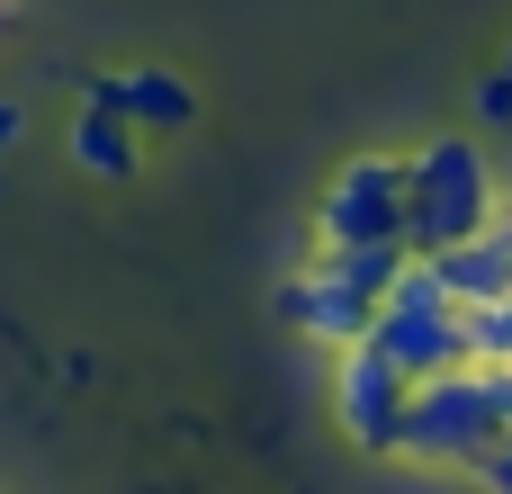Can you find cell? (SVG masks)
Masks as SVG:
<instances>
[{"instance_id":"6da1fadb","label":"cell","mask_w":512,"mask_h":494,"mask_svg":"<svg viewBox=\"0 0 512 494\" xmlns=\"http://www.w3.org/2000/svg\"><path fill=\"white\" fill-rule=\"evenodd\" d=\"M504 207H495V171L468 135H432L405 153V252L414 261H441L459 252L468 234H486Z\"/></svg>"},{"instance_id":"7a4b0ae2","label":"cell","mask_w":512,"mask_h":494,"mask_svg":"<svg viewBox=\"0 0 512 494\" xmlns=\"http://www.w3.org/2000/svg\"><path fill=\"white\" fill-rule=\"evenodd\" d=\"M414 270V252L405 243H369V252H315L288 288H279V315L306 333V342H324V351H351V342H369V324H378V306H387V288Z\"/></svg>"},{"instance_id":"3957f363","label":"cell","mask_w":512,"mask_h":494,"mask_svg":"<svg viewBox=\"0 0 512 494\" xmlns=\"http://www.w3.org/2000/svg\"><path fill=\"white\" fill-rule=\"evenodd\" d=\"M369 351H378L387 369H405L414 387L477 360V351H468V315L450 306V288L432 279V261H414V270L387 288V306H378V324H369Z\"/></svg>"},{"instance_id":"277c9868","label":"cell","mask_w":512,"mask_h":494,"mask_svg":"<svg viewBox=\"0 0 512 494\" xmlns=\"http://www.w3.org/2000/svg\"><path fill=\"white\" fill-rule=\"evenodd\" d=\"M405 243V153H351L315 198V252Z\"/></svg>"},{"instance_id":"5b68a950","label":"cell","mask_w":512,"mask_h":494,"mask_svg":"<svg viewBox=\"0 0 512 494\" xmlns=\"http://www.w3.org/2000/svg\"><path fill=\"white\" fill-rule=\"evenodd\" d=\"M405 405H414V378H405V369H387L369 342H351V351L333 360V423H342V441H351V450L396 459Z\"/></svg>"},{"instance_id":"8992f818","label":"cell","mask_w":512,"mask_h":494,"mask_svg":"<svg viewBox=\"0 0 512 494\" xmlns=\"http://www.w3.org/2000/svg\"><path fill=\"white\" fill-rule=\"evenodd\" d=\"M81 108H108V117H126L135 135H180V126L198 117V90L171 81V72H153V63H135V72H90V81H81Z\"/></svg>"},{"instance_id":"52a82bcc","label":"cell","mask_w":512,"mask_h":494,"mask_svg":"<svg viewBox=\"0 0 512 494\" xmlns=\"http://www.w3.org/2000/svg\"><path fill=\"white\" fill-rule=\"evenodd\" d=\"M135 126L126 117H108V108H81L72 117V162L90 171V180H135Z\"/></svg>"},{"instance_id":"ba28073f","label":"cell","mask_w":512,"mask_h":494,"mask_svg":"<svg viewBox=\"0 0 512 494\" xmlns=\"http://www.w3.org/2000/svg\"><path fill=\"white\" fill-rule=\"evenodd\" d=\"M477 108H486V117H495V126H504V117H512V81H504V72H495V81H486V90H477Z\"/></svg>"},{"instance_id":"9c48e42d","label":"cell","mask_w":512,"mask_h":494,"mask_svg":"<svg viewBox=\"0 0 512 494\" xmlns=\"http://www.w3.org/2000/svg\"><path fill=\"white\" fill-rule=\"evenodd\" d=\"M18 144V99H0V153Z\"/></svg>"},{"instance_id":"30bf717a","label":"cell","mask_w":512,"mask_h":494,"mask_svg":"<svg viewBox=\"0 0 512 494\" xmlns=\"http://www.w3.org/2000/svg\"><path fill=\"white\" fill-rule=\"evenodd\" d=\"M504 81H512V45H504Z\"/></svg>"}]
</instances>
